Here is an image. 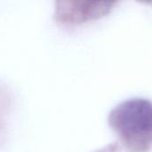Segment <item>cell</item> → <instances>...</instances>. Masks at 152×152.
Segmentation results:
<instances>
[{
    "label": "cell",
    "instance_id": "6da1fadb",
    "mask_svg": "<svg viewBox=\"0 0 152 152\" xmlns=\"http://www.w3.org/2000/svg\"><path fill=\"white\" fill-rule=\"evenodd\" d=\"M110 125L129 152L152 149V102L144 99L126 101L110 112Z\"/></svg>",
    "mask_w": 152,
    "mask_h": 152
}]
</instances>
